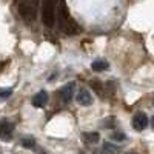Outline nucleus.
Wrapping results in <instances>:
<instances>
[{
	"mask_svg": "<svg viewBox=\"0 0 154 154\" xmlns=\"http://www.w3.org/2000/svg\"><path fill=\"white\" fill-rule=\"evenodd\" d=\"M74 88H75V83H74V82H69V83H66L65 86L60 89V96H62V99L65 100V102H69V100L72 99V96H74Z\"/></svg>",
	"mask_w": 154,
	"mask_h": 154,
	"instance_id": "obj_6",
	"label": "nucleus"
},
{
	"mask_svg": "<svg viewBox=\"0 0 154 154\" xmlns=\"http://www.w3.org/2000/svg\"><path fill=\"white\" fill-rule=\"evenodd\" d=\"M148 116L145 112H137L133 117V128L136 131H143L145 128L148 126Z\"/></svg>",
	"mask_w": 154,
	"mask_h": 154,
	"instance_id": "obj_3",
	"label": "nucleus"
},
{
	"mask_svg": "<svg viewBox=\"0 0 154 154\" xmlns=\"http://www.w3.org/2000/svg\"><path fill=\"white\" fill-rule=\"evenodd\" d=\"M11 89H8V91H2V93H0V97H8V96H11Z\"/></svg>",
	"mask_w": 154,
	"mask_h": 154,
	"instance_id": "obj_13",
	"label": "nucleus"
},
{
	"mask_svg": "<svg viewBox=\"0 0 154 154\" xmlns=\"http://www.w3.org/2000/svg\"><path fill=\"white\" fill-rule=\"evenodd\" d=\"M22 145H23L25 148H31V146L35 145V140H34L32 137H25V139L22 140Z\"/></svg>",
	"mask_w": 154,
	"mask_h": 154,
	"instance_id": "obj_10",
	"label": "nucleus"
},
{
	"mask_svg": "<svg viewBox=\"0 0 154 154\" xmlns=\"http://www.w3.org/2000/svg\"><path fill=\"white\" fill-rule=\"evenodd\" d=\"M112 120H116V119H114V117L105 119V120H103V126H106V128H112V126H114V123H111Z\"/></svg>",
	"mask_w": 154,
	"mask_h": 154,
	"instance_id": "obj_11",
	"label": "nucleus"
},
{
	"mask_svg": "<svg viewBox=\"0 0 154 154\" xmlns=\"http://www.w3.org/2000/svg\"><path fill=\"white\" fill-rule=\"evenodd\" d=\"M128 154H137V152H128Z\"/></svg>",
	"mask_w": 154,
	"mask_h": 154,
	"instance_id": "obj_14",
	"label": "nucleus"
},
{
	"mask_svg": "<svg viewBox=\"0 0 154 154\" xmlns=\"http://www.w3.org/2000/svg\"><path fill=\"white\" fill-rule=\"evenodd\" d=\"M83 136H85V140H86V142H89V143H97L99 139H100L99 133H85Z\"/></svg>",
	"mask_w": 154,
	"mask_h": 154,
	"instance_id": "obj_9",
	"label": "nucleus"
},
{
	"mask_svg": "<svg viewBox=\"0 0 154 154\" xmlns=\"http://www.w3.org/2000/svg\"><path fill=\"white\" fill-rule=\"evenodd\" d=\"M77 102H79V105H83V106H89L93 103V96L91 93L88 91V89L82 88L79 94H77Z\"/></svg>",
	"mask_w": 154,
	"mask_h": 154,
	"instance_id": "obj_5",
	"label": "nucleus"
},
{
	"mask_svg": "<svg viewBox=\"0 0 154 154\" xmlns=\"http://www.w3.org/2000/svg\"><path fill=\"white\" fill-rule=\"evenodd\" d=\"M46 100H48V94L45 91H38L34 97H32V105L35 108H43L46 105Z\"/></svg>",
	"mask_w": 154,
	"mask_h": 154,
	"instance_id": "obj_7",
	"label": "nucleus"
},
{
	"mask_svg": "<svg viewBox=\"0 0 154 154\" xmlns=\"http://www.w3.org/2000/svg\"><path fill=\"white\" fill-rule=\"evenodd\" d=\"M12 133H14V123L11 122H0V139L2 140H11Z\"/></svg>",
	"mask_w": 154,
	"mask_h": 154,
	"instance_id": "obj_4",
	"label": "nucleus"
},
{
	"mask_svg": "<svg viewBox=\"0 0 154 154\" xmlns=\"http://www.w3.org/2000/svg\"><path fill=\"white\" fill-rule=\"evenodd\" d=\"M42 22L48 28L54 26V22H56V0H43V3H42Z\"/></svg>",
	"mask_w": 154,
	"mask_h": 154,
	"instance_id": "obj_2",
	"label": "nucleus"
},
{
	"mask_svg": "<svg viewBox=\"0 0 154 154\" xmlns=\"http://www.w3.org/2000/svg\"><path fill=\"white\" fill-rule=\"evenodd\" d=\"M59 26H60V29L63 32L68 34V35L79 32V26H77V23L71 19V16H69V12L66 11L65 5H62L60 9H59Z\"/></svg>",
	"mask_w": 154,
	"mask_h": 154,
	"instance_id": "obj_1",
	"label": "nucleus"
},
{
	"mask_svg": "<svg viewBox=\"0 0 154 154\" xmlns=\"http://www.w3.org/2000/svg\"><path fill=\"white\" fill-rule=\"evenodd\" d=\"M112 140H119V142H122V140H125V136L122 133H116V134H112Z\"/></svg>",
	"mask_w": 154,
	"mask_h": 154,
	"instance_id": "obj_12",
	"label": "nucleus"
},
{
	"mask_svg": "<svg viewBox=\"0 0 154 154\" xmlns=\"http://www.w3.org/2000/svg\"><path fill=\"white\" fill-rule=\"evenodd\" d=\"M91 68H93V71L100 72V71H105V69L108 68V63H106L105 60H96V62H93Z\"/></svg>",
	"mask_w": 154,
	"mask_h": 154,
	"instance_id": "obj_8",
	"label": "nucleus"
}]
</instances>
